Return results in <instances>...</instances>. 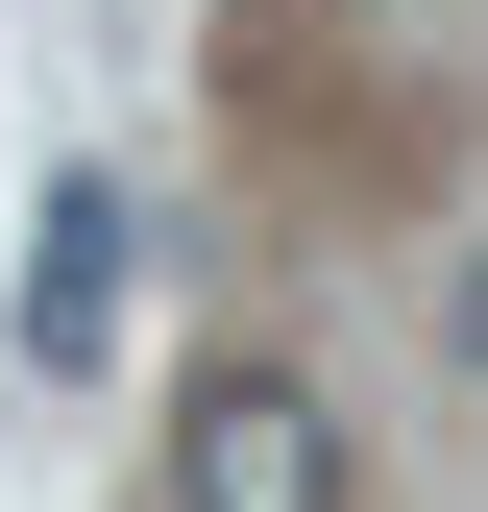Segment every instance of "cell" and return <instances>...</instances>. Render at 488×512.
<instances>
[{
	"label": "cell",
	"instance_id": "3957f363",
	"mask_svg": "<svg viewBox=\"0 0 488 512\" xmlns=\"http://www.w3.org/2000/svg\"><path fill=\"white\" fill-rule=\"evenodd\" d=\"M440 342H464V366H488V269H464V317H440Z\"/></svg>",
	"mask_w": 488,
	"mask_h": 512
},
{
	"label": "cell",
	"instance_id": "7a4b0ae2",
	"mask_svg": "<svg viewBox=\"0 0 488 512\" xmlns=\"http://www.w3.org/2000/svg\"><path fill=\"white\" fill-rule=\"evenodd\" d=\"M98 342H122V196H98V171H49V220H25V366L74 391Z\"/></svg>",
	"mask_w": 488,
	"mask_h": 512
},
{
	"label": "cell",
	"instance_id": "6da1fadb",
	"mask_svg": "<svg viewBox=\"0 0 488 512\" xmlns=\"http://www.w3.org/2000/svg\"><path fill=\"white\" fill-rule=\"evenodd\" d=\"M171 512H342V415L293 391V366H220V391L171 415Z\"/></svg>",
	"mask_w": 488,
	"mask_h": 512
}]
</instances>
